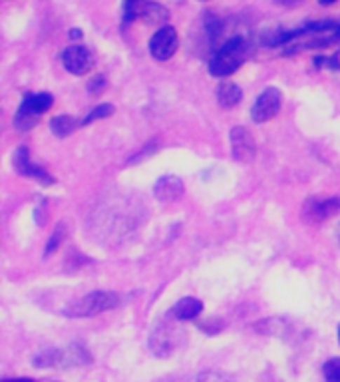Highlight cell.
<instances>
[{
  "mask_svg": "<svg viewBox=\"0 0 340 382\" xmlns=\"http://www.w3.org/2000/svg\"><path fill=\"white\" fill-rule=\"evenodd\" d=\"M40 118H42V116H38L34 111L25 110V108L20 106L18 111H16V116H14V125H16L18 130L26 132V130H32V128L40 122Z\"/></svg>",
  "mask_w": 340,
  "mask_h": 382,
  "instance_id": "17",
  "label": "cell"
},
{
  "mask_svg": "<svg viewBox=\"0 0 340 382\" xmlns=\"http://www.w3.org/2000/svg\"><path fill=\"white\" fill-rule=\"evenodd\" d=\"M52 104H54V98H52V94H46V92H40V94H28L22 100V108L28 111H34L38 116H42L44 111H48L52 108Z\"/></svg>",
  "mask_w": 340,
  "mask_h": 382,
  "instance_id": "15",
  "label": "cell"
},
{
  "mask_svg": "<svg viewBox=\"0 0 340 382\" xmlns=\"http://www.w3.org/2000/svg\"><path fill=\"white\" fill-rule=\"evenodd\" d=\"M104 86H106V78H104V76H97V78H94V80L90 82L88 90H90L92 94H94V92H96V94H100V92L104 90Z\"/></svg>",
  "mask_w": 340,
  "mask_h": 382,
  "instance_id": "22",
  "label": "cell"
},
{
  "mask_svg": "<svg viewBox=\"0 0 340 382\" xmlns=\"http://www.w3.org/2000/svg\"><path fill=\"white\" fill-rule=\"evenodd\" d=\"M177 46H179V38H177L175 28L161 26L149 40V54L158 62H165L175 54Z\"/></svg>",
  "mask_w": 340,
  "mask_h": 382,
  "instance_id": "4",
  "label": "cell"
},
{
  "mask_svg": "<svg viewBox=\"0 0 340 382\" xmlns=\"http://www.w3.org/2000/svg\"><path fill=\"white\" fill-rule=\"evenodd\" d=\"M280 102L283 96L277 88H267L259 94V98L253 104V110H251V118L255 123H265L268 120H273L280 110Z\"/></svg>",
  "mask_w": 340,
  "mask_h": 382,
  "instance_id": "5",
  "label": "cell"
},
{
  "mask_svg": "<svg viewBox=\"0 0 340 382\" xmlns=\"http://www.w3.org/2000/svg\"><path fill=\"white\" fill-rule=\"evenodd\" d=\"M111 114H114V106L111 104H102V106L94 108V110L86 116L84 120H82V125H88V123H92L94 120H100V118H108Z\"/></svg>",
  "mask_w": 340,
  "mask_h": 382,
  "instance_id": "19",
  "label": "cell"
},
{
  "mask_svg": "<svg viewBox=\"0 0 340 382\" xmlns=\"http://www.w3.org/2000/svg\"><path fill=\"white\" fill-rule=\"evenodd\" d=\"M339 341H340V327H339Z\"/></svg>",
  "mask_w": 340,
  "mask_h": 382,
  "instance_id": "26",
  "label": "cell"
},
{
  "mask_svg": "<svg viewBox=\"0 0 340 382\" xmlns=\"http://www.w3.org/2000/svg\"><path fill=\"white\" fill-rule=\"evenodd\" d=\"M14 170L25 175V177H30V179H36L42 185H52L54 184V177L50 175L46 170H42L40 165L32 163L30 156H28V149L20 148L16 154H14Z\"/></svg>",
  "mask_w": 340,
  "mask_h": 382,
  "instance_id": "9",
  "label": "cell"
},
{
  "mask_svg": "<svg viewBox=\"0 0 340 382\" xmlns=\"http://www.w3.org/2000/svg\"><path fill=\"white\" fill-rule=\"evenodd\" d=\"M62 64L64 68L74 76H84L92 70V52L86 48V46H70L62 52Z\"/></svg>",
  "mask_w": 340,
  "mask_h": 382,
  "instance_id": "7",
  "label": "cell"
},
{
  "mask_svg": "<svg viewBox=\"0 0 340 382\" xmlns=\"http://www.w3.org/2000/svg\"><path fill=\"white\" fill-rule=\"evenodd\" d=\"M70 32H72V34H70L72 38H78V36L82 38V30H70Z\"/></svg>",
  "mask_w": 340,
  "mask_h": 382,
  "instance_id": "24",
  "label": "cell"
},
{
  "mask_svg": "<svg viewBox=\"0 0 340 382\" xmlns=\"http://www.w3.org/2000/svg\"><path fill=\"white\" fill-rule=\"evenodd\" d=\"M34 364L38 369H58L64 364V350H58V348L40 350L34 357Z\"/></svg>",
  "mask_w": 340,
  "mask_h": 382,
  "instance_id": "16",
  "label": "cell"
},
{
  "mask_svg": "<svg viewBox=\"0 0 340 382\" xmlns=\"http://www.w3.org/2000/svg\"><path fill=\"white\" fill-rule=\"evenodd\" d=\"M2 382H36L34 378H4Z\"/></svg>",
  "mask_w": 340,
  "mask_h": 382,
  "instance_id": "23",
  "label": "cell"
},
{
  "mask_svg": "<svg viewBox=\"0 0 340 382\" xmlns=\"http://www.w3.org/2000/svg\"><path fill=\"white\" fill-rule=\"evenodd\" d=\"M203 313V303L195 296H185L182 301H177L170 311V317H173L175 321L185 322L193 321L199 315Z\"/></svg>",
  "mask_w": 340,
  "mask_h": 382,
  "instance_id": "11",
  "label": "cell"
},
{
  "mask_svg": "<svg viewBox=\"0 0 340 382\" xmlns=\"http://www.w3.org/2000/svg\"><path fill=\"white\" fill-rule=\"evenodd\" d=\"M185 331L179 327V321L168 317L156 325V329L149 334V350L158 358L173 357L185 345Z\"/></svg>",
  "mask_w": 340,
  "mask_h": 382,
  "instance_id": "2",
  "label": "cell"
},
{
  "mask_svg": "<svg viewBox=\"0 0 340 382\" xmlns=\"http://www.w3.org/2000/svg\"><path fill=\"white\" fill-rule=\"evenodd\" d=\"M243 98V90L233 82H221L217 88V102L223 108H235Z\"/></svg>",
  "mask_w": 340,
  "mask_h": 382,
  "instance_id": "13",
  "label": "cell"
},
{
  "mask_svg": "<svg viewBox=\"0 0 340 382\" xmlns=\"http://www.w3.org/2000/svg\"><path fill=\"white\" fill-rule=\"evenodd\" d=\"M320 2H322L325 6H328V4H332V2H336V0H320Z\"/></svg>",
  "mask_w": 340,
  "mask_h": 382,
  "instance_id": "25",
  "label": "cell"
},
{
  "mask_svg": "<svg viewBox=\"0 0 340 382\" xmlns=\"http://www.w3.org/2000/svg\"><path fill=\"white\" fill-rule=\"evenodd\" d=\"M183 193H185V185L175 175H163L154 185V198L161 203H173L182 199Z\"/></svg>",
  "mask_w": 340,
  "mask_h": 382,
  "instance_id": "10",
  "label": "cell"
},
{
  "mask_svg": "<svg viewBox=\"0 0 340 382\" xmlns=\"http://www.w3.org/2000/svg\"><path fill=\"white\" fill-rule=\"evenodd\" d=\"M189 382H233V378H229L227 374H221V372H201Z\"/></svg>",
  "mask_w": 340,
  "mask_h": 382,
  "instance_id": "20",
  "label": "cell"
},
{
  "mask_svg": "<svg viewBox=\"0 0 340 382\" xmlns=\"http://www.w3.org/2000/svg\"><path fill=\"white\" fill-rule=\"evenodd\" d=\"M339 239H340V229H339Z\"/></svg>",
  "mask_w": 340,
  "mask_h": 382,
  "instance_id": "27",
  "label": "cell"
},
{
  "mask_svg": "<svg viewBox=\"0 0 340 382\" xmlns=\"http://www.w3.org/2000/svg\"><path fill=\"white\" fill-rule=\"evenodd\" d=\"M322 376L327 382H340V357L330 358L322 367Z\"/></svg>",
  "mask_w": 340,
  "mask_h": 382,
  "instance_id": "18",
  "label": "cell"
},
{
  "mask_svg": "<svg viewBox=\"0 0 340 382\" xmlns=\"http://www.w3.org/2000/svg\"><path fill=\"white\" fill-rule=\"evenodd\" d=\"M62 235H64V227L58 225V227L54 229L52 237H50V243L46 245V249H44V257H50V255L58 249V245H60V241H62Z\"/></svg>",
  "mask_w": 340,
  "mask_h": 382,
  "instance_id": "21",
  "label": "cell"
},
{
  "mask_svg": "<svg viewBox=\"0 0 340 382\" xmlns=\"http://www.w3.org/2000/svg\"><path fill=\"white\" fill-rule=\"evenodd\" d=\"M120 305V295L111 291H94L82 296L72 307L64 308V315L70 319H84V317H96L100 313L111 311Z\"/></svg>",
  "mask_w": 340,
  "mask_h": 382,
  "instance_id": "3",
  "label": "cell"
},
{
  "mask_svg": "<svg viewBox=\"0 0 340 382\" xmlns=\"http://www.w3.org/2000/svg\"><path fill=\"white\" fill-rule=\"evenodd\" d=\"M304 219L311 223H322L340 215V198H328L318 201L313 199L304 205Z\"/></svg>",
  "mask_w": 340,
  "mask_h": 382,
  "instance_id": "8",
  "label": "cell"
},
{
  "mask_svg": "<svg viewBox=\"0 0 340 382\" xmlns=\"http://www.w3.org/2000/svg\"><path fill=\"white\" fill-rule=\"evenodd\" d=\"M80 125H82V122H80V120H76L74 116L62 114V116L52 118V122H50V130H52V134H54V136L68 137L70 134H74Z\"/></svg>",
  "mask_w": 340,
  "mask_h": 382,
  "instance_id": "14",
  "label": "cell"
},
{
  "mask_svg": "<svg viewBox=\"0 0 340 382\" xmlns=\"http://www.w3.org/2000/svg\"><path fill=\"white\" fill-rule=\"evenodd\" d=\"M231 154L235 161H251L257 154V144L253 134L243 128V125H235L231 130Z\"/></svg>",
  "mask_w": 340,
  "mask_h": 382,
  "instance_id": "6",
  "label": "cell"
},
{
  "mask_svg": "<svg viewBox=\"0 0 340 382\" xmlns=\"http://www.w3.org/2000/svg\"><path fill=\"white\" fill-rule=\"evenodd\" d=\"M247 52H249V46L243 36L229 38L213 54V58L209 62V74L215 78H227V76L235 74L247 58Z\"/></svg>",
  "mask_w": 340,
  "mask_h": 382,
  "instance_id": "1",
  "label": "cell"
},
{
  "mask_svg": "<svg viewBox=\"0 0 340 382\" xmlns=\"http://www.w3.org/2000/svg\"><path fill=\"white\" fill-rule=\"evenodd\" d=\"M135 18H142L146 25H161V22H165V20L170 18V13H168V8H163V6H159V4H154V2L146 0V2L140 6V11L135 14Z\"/></svg>",
  "mask_w": 340,
  "mask_h": 382,
  "instance_id": "12",
  "label": "cell"
}]
</instances>
